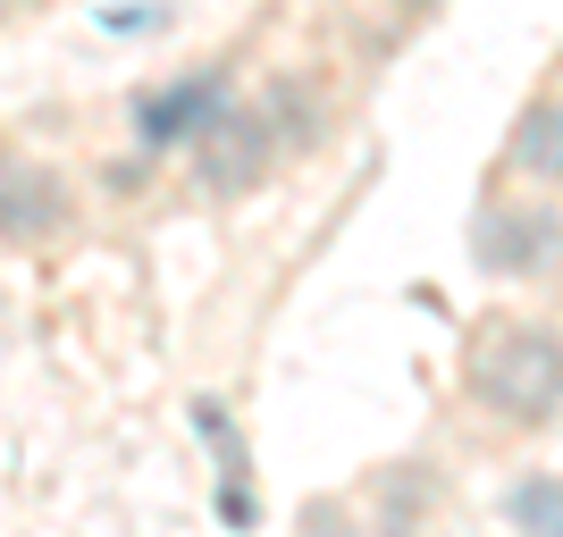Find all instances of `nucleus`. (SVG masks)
Wrapping results in <instances>:
<instances>
[{
    "label": "nucleus",
    "instance_id": "1",
    "mask_svg": "<svg viewBox=\"0 0 563 537\" xmlns=\"http://www.w3.org/2000/svg\"><path fill=\"white\" fill-rule=\"evenodd\" d=\"M471 403L505 428H547L563 412V336L547 320H488L463 361Z\"/></svg>",
    "mask_w": 563,
    "mask_h": 537
},
{
    "label": "nucleus",
    "instance_id": "2",
    "mask_svg": "<svg viewBox=\"0 0 563 537\" xmlns=\"http://www.w3.org/2000/svg\"><path fill=\"white\" fill-rule=\"evenodd\" d=\"M471 253L488 278H547L563 269V211L547 193H496L471 219Z\"/></svg>",
    "mask_w": 563,
    "mask_h": 537
},
{
    "label": "nucleus",
    "instance_id": "3",
    "mask_svg": "<svg viewBox=\"0 0 563 537\" xmlns=\"http://www.w3.org/2000/svg\"><path fill=\"white\" fill-rule=\"evenodd\" d=\"M186 160H194V186L211 193V202H244V193H261V177H269L286 152H278V126L261 118V101H228V110L186 143Z\"/></svg>",
    "mask_w": 563,
    "mask_h": 537
},
{
    "label": "nucleus",
    "instance_id": "4",
    "mask_svg": "<svg viewBox=\"0 0 563 537\" xmlns=\"http://www.w3.org/2000/svg\"><path fill=\"white\" fill-rule=\"evenodd\" d=\"M235 101V76L228 59H202V68H177L168 85H152V93H135V143L143 152H186L202 126H211L219 110Z\"/></svg>",
    "mask_w": 563,
    "mask_h": 537
},
{
    "label": "nucleus",
    "instance_id": "5",
    "mask_svg": "<svg viewBox=\"0 0 563 537\" xmlns=\"http://www.w3.org/2000/svg\"><path fill=\"white\" fill-rule=\"evenodd\" d=\"M76 186L68 168L34 160V152H0V244H59L76 235Z\"/></svg>",
    "mask_w": 563,
    "mask_h": 537
},
{
    "label": "nucleus",
    "instance_id": "6",
    "mask_svg": "<svg viewBox=\"0 0 563 537\" xmlns=\"http://www.w3.org/2000/svg\"><path fill=\"white\" fill-rule=\"evenodd\" d=\"M505 177H530V186L563 193V93L521 101L514 135H505Z\"/></svg>",
    "mask_w": 563,
    "mask_h": 537
},
{
    "label": "nucleus",
    "instance_id": "7",
    "mask_svg": "<svg viewBox=\"0 0 563 537\" xmlns=\"http://www.w3.org/2000/svg\"><path fill=\"white\" fill-rule=\"evenodd\" d=\"M261 118L278 126V152H311L320 126H329V101H320L311 76H269V85H261Z\"/></svg>",
    "mask_w": 563,
    "mask_h": 537
},
{
    "label": "nucleus",
    "instance_id": "8",
    "mask_svg": "<svg viewBox=\"0 0 563 537\" xmlns=\"http://www.w3.org/2000/svg\"><path fill=\"white\" fill-rule=\"evenodd\" d=\"M371 495H378V521H387V529H412V521H421L429 504H438V479H429V470H404V479L387 470V479H378Z\"/></svg>",
    "mask_w": 563,
    "mask_h": 537
},
{
    "label": "nucleus",
    "instance_id": "9",
    "mask_svg": "<svg viewBox=\"0 0 563 537\" xmlns=\"http://www.w3.org/2000/svg\"><path fill=\"white\" fill-rule=\"evenodd\" d=\"M505 521H521V529H547V537H563V479H521V488L505 495Z\"/></svg>",
    "mask_w": 563,
    "mask_h": 537
},
{
    "label": "nucleus",
    "instance_id": "10",
    "mask_svg": "<svg viewBox=\"0 0 563 537\" xmlns=\"http://www.w3.org/2000/svg\"><path fill=\"white\" fill-rule=\"evenodd\" d=\"M194 428L211 437V454H219V479H244V445H235V421H228V412H219L211 395L194 403Z\"/></svg>",
    "mask_w": 563,
    "mask_h": 537
},
{
    "label": "nucleus",
    "instance_id": "11",
    "mask_svg": "<svg viewBox=\"0 0 563 537\" xmlns=\"http://www.w3.org/2000/svg\"><path fill=\"white\" fill-rule=\"evenodd\" d=\"M219 521H228V529H253V495H244V479H219Z\"/></svg>",
    "mask_w": 563,
    "mask_h": 537
},
{
    "label": "nucleus",
    "instance_id": "12",
    "mask_svg": "<svg viewBox=\"0 0 563 537\" xmlns=\"http://www.w3.org/2000/svg\"><path fill=\"white\" fill-rule=\"evenodd\" d=\"M25 9H34V0H0V25H9V18H25Z\"/></svg>",
    "mask_w": 563,
    "mask_h": 537
},
{
    "label": "nucleus",
    "instance_id": "13",
    "mask_svg": "<svg viewBox=\"0 0 563 537\" xmlns=\"http://www.w3.org/2000/svg\"><path fill=\"white\" fill-rule=\"evenodd\" d=\"M404 9H438V0H404Z\"/></svg>",
    "mask_w": 563,
    "mask_h": 537
}]
</instances>
